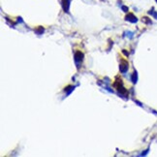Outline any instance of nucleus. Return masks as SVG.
I'll use <instances>...</instances> for the list:
<instances>
[{"mask_svg":"<svg viewBox=\"0 0 157 157\" xmlns=\"http://www.w3.org/2000/svg\"><path fill=\"white\" fill-rule=\"evenodd\" d=\"M114 86H116V88L117 89V91H118L119 93H121L122 95L126 94V93H127L126 89H125V88L123 87V85H122V80L116 82V83H114Z\"/></svg>","mask_w":157,"mask_h":157,"instance_id":"f257e3e1","label":"nucleus"},{"mask_svg":"<svg viewBox=\"0 0 157 157\" xmlns=\"http://www.w3.org/2000/svg\"><path fill=\"white\" fill-rule=\"evenodd\" d=\"M128 67H129L128 62H127L126 60L122 59L121 62H120V67H119L120 72H121V73H126L127 70H128Z\"/></svg>","mask_w":157,"mask_h":157,"instance_id":"f03ea898","label":"nucleus"},{"mask_svg":"<svg viewBox=\"0 0 157 157\" xmlns=\"http://www.w3.org/2000/svg\"><path fill=\"white\" fill-rule=\"evenodd\" d=\"M74 58H75V61H76V62H77V63L82 62V61L83 60V53H82V51H76V53H75Z\"/></svg>","mask_w":157,"mask_h":157,"instance_id":"7ed1b4c3","label":"nucleus"},{"mask_svg":"<svg viewBox=\"0 0 157 157\" xmlns=\"http://www.w3.org/2000/svg\"><path fill=\"white\" fill-rule=\"evenodd\" d=\"M125 19H126L127 21H130V23H137V21H138V19L135 17L134 14L132 13H129L126 15V17H125Z\"/></svg>","mask_w":157,"mask_h":157,"instance_id":"20e7f679","label":"nucleus"},{"mask_svg":"<svg viewBox=\"0 0 157 157\" xmlns=\"http://www.w3.org/2000/svg\"><path fill=\"white\" fill-rule=\"evenodd\" d=\"M61 4H62V8L64 12L67 13L69 11V6H70V0H61Z\"/></svg>","mask_w":157,"mask_h":157,"instance_id":"39448f33","label":"nucleus"},{"mask_svg":"<svg viewBox=\"0 0 157 157\" xmlns=\"http://www.w3.org/2000/svg\"><path fill=\"white\" fill-rule=\"evenodd\" d=\"M137 80H138V74H137V72L135 71L133 75H132V82H133V83H136Z\"/></svg>","mask_w":157,"mask_h":157,"instance_id":"423d86ee","label":"nucleus"},{"mask_svg":"<svg viewBox=\"0 0 157 157\" xmlns=\"http://www.w3.org/2000/svg\"><path fill=\"white\" fill-rule=\"evenodd\" d=\"M35 32L37 33V34H39V35H40V34H42V33L44 32V28H43V27H38V28L35 30Z\"/></svg>","mask_w":157,"mask_h":157,"instance_id":"0eeeda50","label":"nucleus"},{"mask_svg":"<svg viewBox=\"0 0 157 157\" xmlns=\"http://www.w3.org/2000/svg\"><path fill=\"white\" fill-rule=\"evenodd\" d=\"M72 89H74V86H68L65 88V91H67L68 90V93H70L71 91H72Z\"/></svg>","mask_w":157,"mask_h":157,"instance_id":"6e6552de","label":"nucleus"},{"mask_svg":"<svg viewBox=\"0 0 157 157\" xmlns=\"http://www.w3.org/2000/svg\"><path fill=\"white\" fill-rule=\"evenodd\" d=\"M143 19H144V23H151V21H149V19H148V18H144Z\"/></svg>","mask_w":157,"mask_h":157,"instance_id":"1a4fd4ad","label":"nucleus"},{"mask_svg":"<svg viewBox=\"0 0 157 157\" xmlns=\"http://www.w3.org/2000/svg\"><path fill=\"white\" fill-rule=\"evenodd\" d=\"M122 9H123L124 12H127V11H128V8H127V7H124V6H123V7H122Z\"/></svg>","mask_w":157,"mask_h":157,"instance_id":"9d476101","label":"nucleus"},{"mask_svg":"<svg viewBox=\"0 0 157 157\" xmlns=\"http://www.w3.org/2000/svg\"><path fill=\"white\" fill-rule=\"evenodd\" d=\"M156 1H157V0H156Z\"/></svg>","mask_w":157,"mask_h":157,"instance_id":"9b49d317","label":"nucleus"}]
</instances>
